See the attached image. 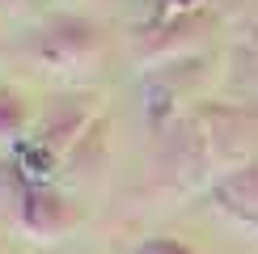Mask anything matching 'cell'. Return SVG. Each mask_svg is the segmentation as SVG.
Here are the masks:
<instances>
[{
    "label": "cell",
    "instance_id": "6da1fadb",
    "mask_svg": "<svg viewBox=\"0 0 258 254\" xmlns=\"http://www.w3.org/2000/svg\"><path fill=\"white\" fill-rule=\"evenodd\" d=\"M85 212L77 208V199H68L63 190L47 186V182H26L17 195V225L21 233L38 241H59L63 233H72L81 225Z\"/></svg>",
    "mask_w": 258,
    "mask_h": 254
},
{
    "label": "cell",
    "instance_id": "7a4b0ae2",
    "mask_svg": "<svg viewBox=\"0 0 258 254\" xmlns=\"http://www.w3.org/2000/svg\"><path fill=\"white\" fill-rule=\"evenodd\" d=\"M38 55H47L55 68H81V64H89L98 55V30H93L89 21L59 17V21H51V30L42 34Z\"/></svg>",
    "mask_w": 258,
    "mask_h": 254
},
{
    "label": "cell",
    "instance_id": "3957f363",
    "mask_svg": "<svg viewBox=\"0 0 258 254\" xmlns=\"http://www.w3.org/2000/svg\"><path fill=\"white\" fill-rule=\"evenodd\" d=\"M216 199H224V208L258 212V161L233 169L229 178H220V182H216Z\"/></svg>",
    "mask_w": 258,
    "mask_h": 254
},
{
    "label": "cell",
    "instance_id": "277c9868",
    "mask_svg": "<svg viewBox=\"0 0 258 254\" xmlns=\"http://www.w3.org/2000/svg\"><path fill=\"white\" fill-rule=\"evenodd\" d=\"M26 123H30V114H26V102H21V93L0 85V148L26 140Z\"/></svg>",
    "mask_w": 258,
    "mask_h": 254
},
{
    "label": "cell",
    "instance_id": "5b68a950",
    "mask_svg": "<svg viewBox=\"0 0 258 254\" xmlns=\"http://www.w3.org/2000/svg\"><path fill=\"white\" fill-rule=\"evenodd\" d=\"M127 254H199V250L186 246V241H178V237H148V241H140V246L127 250Z\"/></svg>",
    "mask_w": 258,
    "mask_h": 254
},
{
    "label": "cell",
    "instance_id": "8992f818",
    "mask_svg": "<svg viewBox=\"0 0 258 254\" xmlns=\"http://www.w3.org/2000/svg\"><path fill=\"white\" fill-rule=\"evenodd\" d=\"M30 0H0V9H26Z\"/></svg>",
    "mask_w": 258,
    "mask_h": 254
},
{
    "label": "cell",
    "instance_id": "52a82bcc",
    "mask_svg": "<svg viewBox=\"0 0 258 254\" xmlns=\"http://www.w3.org/2000/svg\"><path fill=\"white\" fill-rule=\"evenodd\" d=\"M0 254H9V250H0Z\"/></svg>",
    "mask_w": 258,
    "mask_h": 254
}]
</instances>
